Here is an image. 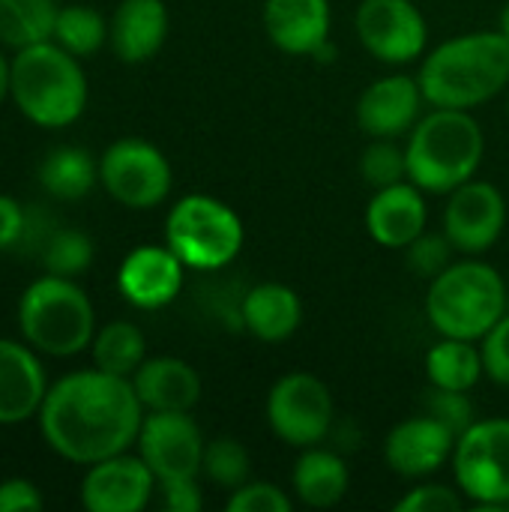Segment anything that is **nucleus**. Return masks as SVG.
Listing matches in <instances>:
<instances>
[{"instance_id":"25","label":"nucleus","mask_w":509,"mask_h":512,"mask_svg":"<svg viewBox=\"0 0 509 512\" xmlns=\"http://www.w3.org/2000/svg\"><path fill=\"white\" fill-rule=\"evenodd\" d=\"M39 186L57 201H81L99 183V162L75 144L54 147L39 162Z\"/></svg>"},{"instance_id":"31","label":"nucleus","mask_w":509,"mask_h":512,"mask_svg":"<svg viewBox=\"0 0 509 512\" xmlns=\"http://www.w3.org/2000/svg\"><path fill=\"white\" fill-rule=\"evenodd\" d=\"M201 474L225 489V492H234L240 489L243 483H249V474H252V459H249V450L237 441V438H213L207 441L204 447V462H201Z\"/></svg>"},{"instance_id":"2","label":"nucleus","mask_w":509,"mask_h":512,"mask_svg":"<svg viewBox=\"0 0 509 512\" xmlns=\"http://www.w3.org/2000/svg\"><path fill=\"white\" fill-rule=\"evenodd\" d=\"M417 78L429 105L471 111L509 87V39L501 30L453 36L423 57Z\"/></svg>"},{"instance_id":"41","label":"nucleus","mask_w":509,"mask_h":512,"mask_svg":"<svg viewBox=\"0 0 509 512\" xmlns=\"http://www.w3.org/2000/svg\"><path fill=\"white\" fill-rule=\"evenodd\" d=\"M9 84H12V60L0 51V105L9 99Z\"/></svg>"},{"instance_id":"39","label":"nucleus","mask_w":509,"mask_h":512,"mask_svg":"<svg viewBox=\"0 0 509 512\" xmlns=\"http://www.w3.org/2000/svg\"><path fill=\"white\" fill-rule=\"evenodd\" d=\"M162 492V507L168 512H198L204 507V495L198 480H171L159 483Z\"/></svg>"},{"instance_id":"26","label":"nucleus","mask_w":509,"mask_h":512,"mask_svg":"<svg viewBox=\"0 0 509 512\" xmlns=\"http://www.w3.org/2000/svg\"><path fill=\"white\" fill-rule=\"evenodd\" d=\"M483 375H486L483 351L471 339L441 336V342L426 351V378H429V387L471 393L480 384Z\"/></svg>"},{"instance_id":"1","label":"nucleus","mask_w":509,"mask_h":512,"mask_svg":"<svg viewBox=\"0 0 509 512\" xmlns=\"http://www.w3.org/2000/svg\"><path fill=\"white\" fill-rule=\"evenodd\" d=\"M144 405L132 378L102 369L69 372L54 381L39 408L45 444L66 462L96 465L126 453L141 432Z\"/></svg>"},{"instance_id":"20","label":"nucleus","mask_w":509,"mask_h":512,"mask_svg":"<svg viewBox=\"0 0 509 512\" xmlns=\"http://www.w3.org/2000/svg\"><path fill=\"white\" fill-rule=\"evenodd\" d=\"M429 222V207L423 189L402 180L387 189H375L366 207V231L384 249H405L414 243Z\"/></svg>"},{"instance_id":"37","label":"nucleus","mask_w":509,"mask_h":512,"mask_svg":"<svg viewBox=\"0 0 509 512\" xmlns=\"http://www.w3.org/2000/svg\"><path fill=\"white\" fill-rule=\"evenodd\" d=\"M480 351H483L486 375L495 384L509 387V312L480 339Z\"/></svg>"},{"instance_id":"32","label":"nucleus","mask_w":509,"mask_h":512,"mask_svg":"<svg viewBox=\"0 0 509 512\" xmlns=\"http://www.w3.org/2000/svg\"><path fill=\"white\" fill-rule=\"evenodd\" d=\"M360 174L372 189H387L408 180L405 147L396 138H372V144L360 153Z\"/></svg>"},{"instance_id":"38","label":"nucleus","mask_w":509,"mask_h":512,"mask_svg":"<svg viewBox=\"0 0 509 512\" xmlns=\"http://www.w3.org/2000/svg\"><path fill=\"white\" fill-rule=\"evenodd\" d=\"M27 234V210L12 198L0 195V252H12L24 243Z\"/></svg>"},{"instance_id":"19","label":"nucleus","mask_w":509,"mask_h":512,"mask_svg":"<svg viewBox=\"0 0 509 512\" xmlns=\"http://www.w3.org/2000/svg\"><path fill=\"white\" fill-rule=\"evenodd\" d=\"M48 381L36 348L0 339V426H18L39 417Z\"/></svg>"},{"instance_id":"9","label":"nucleus","mask_w":509,"mask_h":512,"mask_svg":"<svg viewBox=\"0 0 509 512\" xmlns=\"http://www.w3.org/2000/svg\"><path fill=\"white\" fill-rule=\"evenodd\" d=\"M267 426L273 435L297 450L318 447L336 420L330 387L312 372H288L267 393Z\"/></svg>"},{"instance_id":"42","label":"nucleus","mask_w":509,"mask_h":512,"mask_svg":"<svg viewBox=\"0 0 509 512\" xmlns=\"http://www.w3.org/2000/svg\"><path fill=\"white\" fill-rule=\"evenodd\" d=\"M498 30H501V33L509 39V3L501 9V24H498Z\"/></svg>"},{"instance_id":"8","label":"nucleus","mask_w":509,"mask_h":512,"mask_svg":"<svg viewBox=\"0 0 509 512\" xmlns=\"http://www.w3.org/2000/svg\"><path fill=\"white\" fill-rule=\"evenodd\" d=\"M453 477L474 510H507L509 417L477 420L453 450Z\"/></svg>"},{"instance_id":"30","label":"nucleus","mask_w":509,"mask_h":512,"mask_svg":"<svg viewBox=\"0 0 509 512\" xmlns=\"http://www.w3.org/2000/svg\"><path fill=\"white\" fill-rule=\"evenodd\" d=\"M39 261L45 273L75 279L93 264V240L78 228H54L39 249Z\"/></svg>"},{"instance_id":"11","label":"nucleus","mask_w":509,"mask_h":512,"mask_svg":"<svg viewBox=\"0 0 509 512\" xmlns=\"http://www.w3.org/2000/svg\"><path fill=\"white\" fill-rule=\"evenodd\" d=\"M135 444L156 483L201 477L207 441L192 411H147Z\"/></svg>"},{"instance_id":"21","label":"nucleus","mask_w":509,"mask_h":512,"mask_svg":"<svg viewBox=\"0 0 509 512\" xmlns=\"http://www.w3.org/2000/svg\"><path fill=\"white\" fill-rule=\"evenodd\" d=\"M171 30L165 0H123L108 21V45L123 63L153 60Z\"/></svg>"},{"instance_id":"43","label":"nucleus","mask_w":509,"mask_h":512,"mask_svg":"<svg viewBox=\"0 0 509 512\" xmlns=\"http://www.w3.org/2000/svg\"><path fill=\"white\" fill-rule=\"evenodd\" d=\"M507 114H509V96H507Z\"/></svg>"},{"instance_id":"40","label":"nucleus","mask_w":509,"mask_h":512,"mask_svg":"<svg viewBox=\"0 0 509 512\" xmlns=\"http://www.w3.org/2000/svg\"><path fill=\"white\" fill-rule=\"evenodd\" d=\"M39 507H42V495L30 480L9 477L0 483V512H24L39 510Z\"/></svg>"},{"instance_id":"7","label":"nucleus","mask_w":509,"mask_h":512,"mask_svg":"<svg viewBox=\"0 0 509 512\" xmlns=\"http://www.w3.org/2000/svg\"><path fill=\"white\" fill-rule=\"evenodd\" d=\"M165 243L192 270H222L240 255L246 228L234 207L195 192L171 207L165 219Z\"/></svg>"},{"instance_id":"23","label":"nucleus","mask_w":509,"mask_h":512,"mask_svg":"<svg viewBox=\"0 0 509 512\" xmlns=\"http://www.w3.org/2000/svg\"><path fill=\"white\" fill-rule=\"evenodd\" d=\"M243 327L264 345H279L291 339L303 324V300L294 288L282 282H261L246 291L243 306Z\"/></svg>"},{"instance_id":"15","label":"nucleus","mask_w":509,"mask_h":512,"mask_svg":"<svg viewBox=\"0 0 509 512\" xmlns=\"http://www.w3.org/2000/svg\"><path fill=\"white\" fill-rule=\"evenodd\" d=\"M456 435L432 414L408 417L396 423L384 441V462L393 474L405 480H423L453 462Z\"/></svg>"},{"instance_id":"18","label":"nucleus","mask_w":509,"mask_h":512,"mask_svg":"<svg viewBox=\"0 0 509 512\" xmlns=\"http://www.w3.org/2000/svg\"><path fill=\"white\" fill-rule=\"evenodd\" d=\"M183 270L186 264L171 252V246H138L132 249L120 270H117V288L123 300L135 309L153 312L165 309L177 300L183 288Z\"/></svg>"},{"instance_id":"34","label":"nucleus","mask_w":509,"mask_h":512,"mask_svg":"<svg viewBox=\"0 0 509 512\" xmlns=\"http://www.w3.org/2000/svg\"><path fill=\"white\" fill-rule=\"evenodd\" d=\"M453 252H456V246L450 243L447 234H429V231H423L414 243L405 246V261H408V267L417 276H423V279L432 282L438 273H444L453 264Z\"/></svg>"},{"instance_id":"27","label":"nucleus","mask_w":509,"mask_h":512,"mask_svg":"<svg viewBox=\"0 0 509 512\" xmlns=\"http://www.w3.org/2000/svg\"><path fill=\"white\" fill-rule=\"evenodd\" d=\"M90 354L96 369L120 378H132L138 366L147 360V339L141 327H135L132 321H111L102 330H96Z\"/></svg>"},{"instance_id":"33","label":"nucleus","mask_w":509,"mask_h":512,"mask_svg":"<svg viewBox=\"0 0 509 512\" xmlns=\"http://www.w3.org/2000/svg\"><path fill=\"white\" fill-rule=\"evenodd\" d=\"M423 411L432 414L435 420H441L456 438H462L474 423H477V411L468 393L462 390H441V387H429L426 399H423Z\"/></svg>"},{"instance_id":"4","label":"nucleus","mask_w":509,"mask_h":512,"mask_svg":"<svg viewBox=\"0 0 509 512\" xmlns=\"http://www.w3.org/2000/svg\"><path fill=\"white\" fill-rule=\"evenodd\" d=\"M78 60L54 39L15 51L9 99L42 129L72 126L87 108V75Z\"/></svg>"},{"instance_id":"13","label":"nucleus","mask_w":509,"mask_h":512,"mask_svg":"<svg viewBox=\"0 0 509 512\" xmlns=\"http://www.w3.org/2000/svg\"><path fill=\"white\" fill-rule=\"evenodd\" d=\"M507 228V198L489 180H468L450 192L444 207V234L462 255L489 252Z\"/></svg>"},{"instance_id":"29","label":"nucleus","mask_w":509,"mask_h":512,"mask_svg":"<svg viewBox=\"0 0 509 512\" xmlns=\"http://www.w3.org/2000/svg\"><path fill=\"white\" fill-rule=\"evenodd\" d=\"M51 39L75 57H90L108 42V21L93 6H60Z\"/></svg>"},{"instance_id":"28","label":"nucleus","mask_w":509,"mask_h":512,"mask_svg":"<svg viewBox=\"0 0 509 512\" xmlns=\"http://www.w3.org/2000/svg\"><path fill=\"white\" fill-rule=\"evenodd\" d=\"M60 6L54 0H0V42L21 51L54 36Z\"/></svg>"},{"instance_id":"6","label":"nucleus","mask_w":509,"mask_h":512,"mask_svg":"<svg viewBox=\"0 0 509 512\" xmlns=\"http://www.w3.org/2000/svg\"><path fill=\"white\" fill-rule=\"evenodd\" d=\"M18 327L30 348L48 357H75L93 345L96 312L87 291L69 279L45 273L18 300Z\"/></svg>"},{"instance_id":"35","label":"nucleus","mask_w":509,"mask_h":512,"mask_svg":"<svg viewBox=\"0 0 509 512\" xmlns=\"http://www.w3.org/2000/svg\"><path fill=\"white\" fill-rule=\"evenodd\" d=\"M228 512H291V495L285 489H279L276 483H258L249 480L240 489L231 492Z\"/></svg>"},{"instance_id":"16","label":"nucleus","mask_w":509,"mask_h":512,"mask_svg":"<svg viewBox=\"0 0 509 512\" xmlns=\"http://www.w3.org/2000/svg\"><path fill=\"white\" fill-rule=\"evenodd\" d=\"M267 39L294 57L327 60L330 54V0H264Z\"/></svg>"},{"instance_id":"17","label":"nucleus","mask_w":509,"mask_h":512,"mask_svg":"<svg viewBox=\"0 0 509 512\" xmlns=\"http://www.w3.org/2000/svg\"><path fill=\"white\" fill-rule=\"evenodd\" d=\"M423 87L411 75H387L372 81L357 99V126L369 138H399L423 117Z\"/></svg>"},{"instance_id":"5","label":"nucleus","mask_w":509,"mask_h":512,"mask_svg":"<svg viewBox=\"0 0 509 512\" xmlns=\"http://www.w3.org/2000/svg\"><path fill=\"white\" fill-rule=\"evenodd\" d=\"M504 315L507 285L501 273L492 264L477 261V255L453 261L429 282L426 318L441 336L480 342Z\"/></svg>"},{"instance_id":"10","label":"nucleus","mask_w":509,"mask_h":512,"mask_svg":"<svg viewBox=\"0 0 509 512\" xmlns=\"http://www.w3.org/2000/svg\"><path fill=\"white\" fill-rule=\"evenodd\" d=\"M99 183L129 210L159 207L174 186L168 156L144 138H120L105 147L99 159Z\"/></svg>"},{"instance_id":"22","label":"nucleus","mask_w":509,"mask_h":512,"mask_svg":"<svg viewBox=\"0 0 509 512\" xmlns=\"http://www.w3.org/2000/svg\"><path fill=\"white\" fill-rule=\"evenodd\" d=\"M132 387L144 411H192L201 402V375L180 357H153L138 366Z\"/></svg>"},{"instance_id":"24","label":"nucleus","mask_w":509,"mask_h":512,"mask_svg":"<svg viewBox=\"0 0 509 512\" xmlns=\"http://www.w3.org/2000/svg\"><path fill=\"white\" fill-rule=\"evenodd\" d=\"M348 486H351V471L345 459L321 447H306L291 471V489L297 501L312 510L336 507L348 495Z\"/></svg>"},{"instance_id":"44","label":"nucleus","mask_w":509,"mask_h":512,"mask_svg":"<svg viewBox=\"0 0 509 512\" xmlns=\"http://www.w3.org/2000/svg\"><path fill=\"white\" fill-rule=\"evenodd\" d=\"M504 512H509V504H507V510H504Z\"/></svg>"},{"instance_id":"36","label":"nucleus","mask_w":509,"mask_h":512,"mask_svg":"<svg viewBox=\"0 0 509 512\" xmlns=\"http://www.w3.org/2000/svg\"><path fill=\"white\" fill-rule=\"evenodd\" d=\"M465 495L459 489L441 486V483H423L411 492H405L396 501V512H462L465 510Z\"/></svg>"},{"instance_id":"3","label":"nucleus","mask_w":509,"mask_h":512,"mask_svg":"<svg viewBox=\"0 0 509 512\" xmlns=\"http://www.w3.org/2000/svg\"><path fill=\"white\" fill-rule=\"evenodd\" d=\"M483 156V126L471 111L462 108H435L432 114L420 117L405 144L408 180L435 195H450L462 183L474 180Z\"/></svg>"},{"instance_id":"14","label":"nucleus","mask_w":509,"mask_h":512,"mask_svg":"<svg viewBox=\"0 0 509 512\" xmlns=\"http://www.w3.org/2000/svg\"><path fill=\"white\" fill-rule=\"evenodd\" d=\"M156 486L159 483L141 456L117 453L87 468L81 480V504L90 512H141Z\"/></svg>"},{"instance_id":"12","label":"nucleus","mask_w":509,"mask_h":512,"mask_svg":"<svg viewBox=\"0 0 509 512\" xmlns=\"http://www.w3.org/2000/svg\"><path fill=\"white\" fill-rule=\"evenodd\" d=\"M360 45L381 63H414L426 54L429 24L414 0H363L354 12Z\"/></svg>"}]
</instances>
